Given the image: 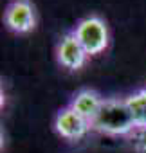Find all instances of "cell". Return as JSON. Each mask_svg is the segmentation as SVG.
<instances>
[{"label": "cell", "mask_w": 146, "mask_h": 153, "mask_svg": "<svg viewBox=\"0 0 146 153\" xmlns=\"http://www.w3.org/2000/svg\"><path fill=\"white\" fill-rule=\"evenodd\" d=\"M74 36L78 38V42L81 43V47L85 49V52L89 56H96L101 54L108 43H110V34H108V25L103 18L90 15L81 18L76 27L72 29Z\"/></svg>", "instance_id": "2"}, {"label": "cell", "mask_w": 146, "mask_h": 153, "mask_svg": "<svg viewBox=\"0 0 146 153\" xmlns=\"http://www.w3.org/2000/svg\"><path fill=\"white\" fill-rule=\"evenodd\" d=\"M4 24L16 34L31 33L36 27V9L31 0H13L4 11Z\"/></svg>", "instance_id": "3"}, {"label": "cell", "mask_w": 146, "mask_h": 153, "mask_svg": "<svg viewBox=\"0 0 146 153\" xmlns=\"http://www.w3.org/2000/svg\"><path fill=\"white\" fill-rule=\"evenodd\" d=\"M92 130L110 137L130 135L132 131H135L137 130L135 121L126 105V99H121V97L103 99L101 110L92 123Z\"/></svg>", "instance_id": "1"}, {"label": "cell", "mask_w": 146, "mask_h": 153, "mask_svg": "<svg viewBox=\"0 0 146 153\" xmlns=\"http://www.w3.org/2000/svg\"><path fill=\"white\" fill-rule=\"evenodd\" d=\"M87 58H89V54L85 52V49L81 47V43L78 42V38L74 36L72 31L65 33L60 38V42L56 45V59L63 68L76 72L87 63Z\"/></svg>", "instance_id": "5"}, {"label": "cell", "mask_w": 146, "mask_h": 153, "mask_svg": "<svg viewBox=\"0 0 146 153\" xmlns=\"http://www.w3.org/2000/svg\"><path fill=\"white\" fill-rule=\"evenodd\" d=\"M92 130V124L70 106L61 108L54 117V131L67 140H80Z\"/></svg>", "instance_id": "4"}, {"label": "cell", "mask_w": 146, "mask_h": 153, "mask_svg": "<svg viewBox=\"0 0 146 153\" xmlns=\"http://www.w3.org/2000/svg\"><path fill=\"white\" fill-rule=\"evenodd\" d=\"M6 105V92H4V87H2V81H0V110L4 108Z\"/></svg>", "instance_id": "9"}, {"label": "cell", "mask_w": 146, "mask_h": 153, "mask_svg": "<svg viewBox=\"0 0 146 153\" xmlns=\"http://www.w3.org/2000/svg\"><path fill=\"white\" fill-rule=\"evenodd\" d=\"M4 142H6V137H4V130H2V126H0V151H2V148H4Z\"/></svg>", "instance_id": "10"}, {"label": "cell", "mask_w": 146, "mask_h": 153, "mask_svg": "<svg viewBox=\"0 0 146 153\" xmlns=\"http://www.w3.org/2000/svg\"><path fill=\"white\" fill-rule=\"evenodd\" d=\"M126 105L135 121V128H146V88H141L126 97Z\"/></svg>", "instance_id": "7"}, {"label": "cell", "mask_w": 146, "mask_h": 153, "mask_svg": "<svg viewBox=\"0 0 146 153\" xmlns=\"http://www.w3.org/2000/svg\"><path fill=\"white\" fill-rule=\"evenodd\" d=\"M133 149L137 153H146V128L133 131Z\"/></svg>", "instance_id": "8"}, {"label": "cell", "mask_w": 146, "mask_h": 153, "mask_svg": "<svg viewBox=\"0 0 146 153\" xmlns=\"http://www.w3.org/2000/svg\"><path fill=\"white\" fill-rule=\"evenodd\" d=\"M101 105H103V97L96 90H92V88H81V90H78L74 96H72L70 103H69V106L72 110L78 112L90 124L98 117V114L101 110Z\"/></svg>", "instance_id": "6"}]
</instances>
